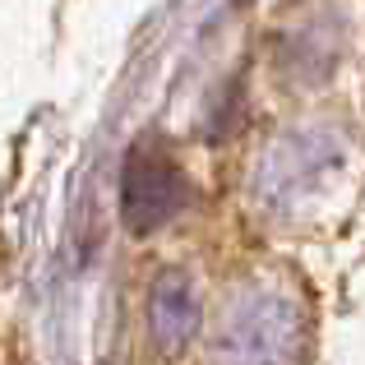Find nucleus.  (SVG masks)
<instances>
[{
	"label": "nucleus",
	"mask_w": 365,
	"mask_h": 365,
	"mask_svg": "<svg viewBox=\"0 0 365 365\" xmlns=\"http://www.w3.org/2000/svg\"><path fill=\"white\" fill-rule=\"evenodd\" d=\"M185 199V180L171 162L153 158V153H134L125 162V176H120V213L125 227L134 236H148L158 232L162 222H171V213L180 208Z\"/></svg>",
	"instance_id": "obj_1"
},
{
	"label": "nucleus",
	"mask_w": 365,
	"mask_h": 365,
	"mask_svg": "<svg viewBox=\"0 0 365 365\" xmlns=\"http://www.w3.org/2000/svg\"><path fill=\"white\" fill-rule=\"evenodd\" d=\"M199 324V305H195V292H190V282L171 268V273L158 277V287H153V329H158V338L167 342H185L190 333H195Z\"/></svg>",
	"instance_id": "obj_2"
}]
</instances>
